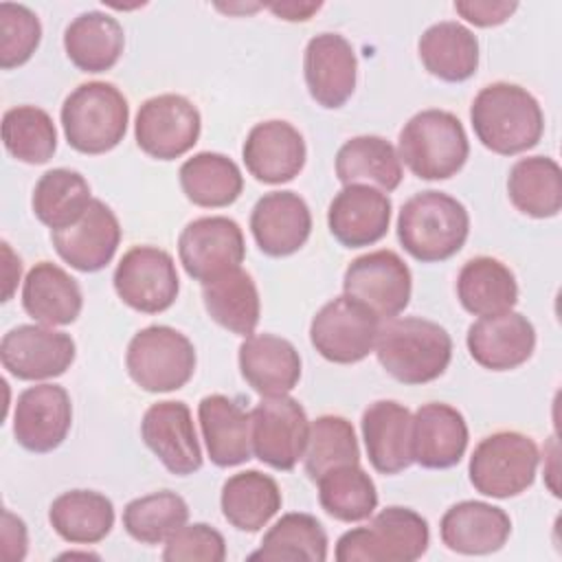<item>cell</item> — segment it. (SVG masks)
Returning <instances> with one entry per match:
<instances>
[{
	"instance_id": "1",
	"label": "cell",
	"mask_w": 562,
	"mask_h": 562,
	"mask_svg": "<svg viewBox=\"0 0 562 562\" xmlns=\"http://www.w3.org/2000/svg\"><path fill=\"white\" fill-rule=\"evenodd\" d=\"M470 121L481 145L498 156H516L536 147L544 132L538 99L509 81L481 88L470 105Z\"/></svg>"
},
{
	"instance_id": "2",
	"label": "cell",
	"mask_w": 562,
	"mask_h": 562,
	"mask_svg": "<svg viewBox=\"0 0 562 562\" xmlns=\"http://www.w3.org/2000/svg\"><path fill=\"white\" fill-rule=\"evenodd\" d=\"M373 351L391 378L417 386L443 375L452 358V338L435 321L395 316L380 325Z\"/></svg>"
},
{
	"instance_id": "3",
	"label": "cell",
	"mask_w": 562,
	"mask_h": 562,
	"mask_svg": "<svg viewBox=\"0 0 562 562\" xmlns=\"http://www.w3.org/2000/svg\"><path fill=\"white\" fill-rule=\"evenodd\" d=\"M470 233L468 209L443 191H419L408 198L397 215V239L402 248L422 263L454 257Z\"/></svg>"
},
{
	"instance_id": "4",
	"label": "cell",
	"mask_w": 562,
	"mask_h": 562,
	"mask_svg": "<svg viewBox=\"0 0 562 562\" xmlns=\"http://www.w3.org/2000/svg\"><path fill=\"white\" fill-rule=\"evenodd\" d=\"M397 156L422 180H448L463 169L470 140L463 123L452 112L422 110L404 123Z\"/></svg>"
},
{
	"instance_id": "5",
	"label": "cell",
	"mask_w": 562,
	"mask_h": 562,
	"mask_svg": "<svg viewBox=\"0 0 562 562\" xmlns=\"http://www.w3.org/2000/svg\"><path fill=\"white\" fill-rule=\"evenodd\" d=\"M59 116L68 145L79 154L99 156L123 140L130 105L114 83L88 81L64 99Z\"/></svg>"
},
{
	"instance_id": "6",
	"label": "cell",
	"mask_w": 562,
	"mask_h": 562,
	"mask_svg": "<svg viewBox=\"0 0 562 562\" xmlns=\"http://www.w3.org/2000/svg\"><path fill=\"white\" fill-rule=\"evenodd\" d=\"M430 542V529L422 514L391 505L369 525L345 531L336 542L338 562H415Z\"/></svg>"
},
{
	"instance_id": "7",
	"label": "cell",
	"mask_w": 562,
	"mask_h": 562,
	"mask_svg": "<svg viewBox=\"0 0 562 562\" xmlns=\"http://www.w3.org/2000/svg\"><path fill=\"white\" fill-rule=\"evenodd\" d=\"M125 369L147 393L182 389L195 371V347L169 325H149L136 331L125 351Z\"/></svg>"
},
{
	"instance_id": "8",
	"label": "cell",
	"mask_w": 562,
	"mask_h": 562,
	"mask_svg": "<svg viewBox=\"0 0 562 562\" xmlns=\"http://www.w3.org/2000/svg\"><path fill=\"white\" fill-rule=\"evenodd\" d=\"M538 446L518 430H498L479 441L470 457L468 474L474 490L492 498H512L533 485Z\"/></svg>"
},
{
	"instance_id": "9",
	"label": "cell",
	"mask_w": 562,
	"mask_h": 562,
	"mask_svg": "<svg viewBox=\"0 0 562 562\" xmlns=\"http://www.w3.org/2000/svg\"><path fill=\"white\" fill-rule=\"evenodd\" d=\"M378 331L380 318L360 301L340 294L314 314L310 342L325 360L353 364L373 351Z\"/></svg>"
},
{
	"instance_id": "10",
	"label": "cell",
	"mask_w": 562,
	"mask_h": 562,
	"mask_svg": "<svg viewBox=\"0 0 562 562\" xmlns=\"http://www.w3.org/2000/svg\"><path fill=\"white\" fill-rule=\"evenodd\" d=\"M307 439L310 419L299 400L272 395L250 411V446L261 463L283 472L292 470L303 459Z\"/></svg>"
},
{
	"instance_id": "11",
	"label": "cell",
	"mask_w": 562,
	"mask_h": 562,
	"mask_svg": "<svg viewBox=\"0 0 562 562\" xmlns=\"http://www.w3.org/2000/svg\"><path fill=\"white\" fill-rule=\"evenodd\" d=\"M112 281L119 299L143 314L169 310L180 292L173 257L156 246L130 248L116 263Z\"/></svg>"
},
{
	"instance_id": "12",
	"label": "cell",
	"mask_w": 562,
	"mask_h": 562,
	"mask_svg": "<svg viewBox=\"0 0 562 562\" xmlns=\"http://www.w3.org/2000/svg\"><path fill=\"white\" fill-rule=\"evenodd\" d=\"M200 110L182 94H158L147 99L134 121L136 145L156 160L184 156L200 138Z\"/></svg>"
},
{
	"instance_id": "13",
	"label": "cell",
	"mask_w": 562,
	"mask_h": 562,
	"mask_svg": "<svg viewBox=\"0 0 562 562\" xmlns=\"http://www.w3.org/2000/svg\"><path fill=\"white\" fill-rule=\"evenodd\" d=\"M347 296L367 305L380 321L395 318L411 301L413 277L393 250H373L356 257L342 277Z\"/></svg>"
},
{
	"instance_id": "14",
	"label": "cell",
	"mask_w": 562,
	"mask_h": 562,
	"mask_svg": "<svg viewBox=\"0 0 562 562\" xmlns=\"http://www.w3.org/2000/svg\"><path fill=\"white\" fill-rule=\"evenodd\" d=\"M178 257L191 279L209 283L228 270L241 268L246 257L244 233L231 217H198L182 228L178 237Z\"/></svg>"
},
{
	"instance_id": "15",
	"label": "cell",
	"mask_w": 562,
	"mask_h": 562,
	"mask_svg": "<svg viewBox=\"0 0 562 562\" xmlns=\"http://www.w3.org/2000/svg\"><path fill=\"white\" fill-rule=\"evenodd\" d=\"M77 345L70 334L48 325H18L2 336V367L18 380L35 382L66 373L75 362Z\"/></svg>"
},
{
	"instance_id": "16",
	"label": "cell",
	"mask_w": 562,
	"mask_h": 562,
	"mask_svg": "<svg viewBox=\"0 0 562 562\" xmlns=\"http://www.w3.org/2000/svg\"><path fill=\"white\" fill-rule=\"evenodd\" d=\"M72 426L70 395L59 384H35L18 395L13 437L29 452H50L64 443Z\"/></svg>"
},
{
	"instance_id": "17",
	"label": "cell",
	"mask_w": 562,
	"mask_h": 562,
	"mask_svg": "<svg viewBox=\"0 0 562 562\" xmlns=\"http://www.w3.org/2000/svg\"><path fill=\"white\" fill-rule=\"evenodd\" d=\"M140 437L171 474L189 476L202 468L200 441L184 402L165 400L151 404L143 415Z\"/></svg>"
},
{
	"instance_id": "18",
	"label": "cell",
	"mask_w": 562,
	"mask_h": 562,
	"mask_svg": "<svg viewBox=\"0 0 562 562\" xmlns=\"http://www.w3.org/2000/svg\"><path fill=\"white\" fill-rule=\"evenodd\" d=\"M57 255L79 272H99L116 255L121 244V224L114 211L92 198L86 213L70 226L50 231Z\"/></svg>"
},
{
	"instance_id": "19",
	"label": "cell",
	"mask_w": 562,
	"mask_h": 562,
	"mask_svg": "<svg viewBox=\"0 0 562 562\" xmlns=\"http://www.w3.org/2000/svg\"><path fill=\"white\" fill-rule=\"evenodd\" d=\"M303 75L310 97L321 108H342L356 90L358 59L353 46L338 33L314 35L303 53Z\"/></svg>"
},
{
	"instance_id": "20",
	"label": "cell",
	"mask_w": 562,
	"mask_h": 562,
	"mask_svg": "<svg viewBox=\"0 0 562 562\" xmlns=\"http://www.w3.org/2000/svg\"><path fill=\"white\" fill-rule=\"evenodd\" d=\"M248 173L263 184H283L294 180L305 167L307 147L303 134L288 121L257 123L241 147Z\"/></svg>"
},
{
	"instance_id": "21",
	"label": "cell",
	"mask_w": 562,
	"mask_h": 562,
	"mask_svg": "<svg viewBox=\"0 0 562 562\" xmlns=\"http://www.w3.org/2000/svg\"><path fill=\"white\" fill-rule=\"evenodd\" d=\"M391 209L384 191L369 184H347L329 202L327 226L345 248L373 246L389 233Z\"/></svg>"
},
{
	"instance_id": "22",
	"label": "cell",
	"mask_w": 562,
	"mask_h": 562,
	"mask_svg": "<svg viewBox=\"0 0 562 562\" xmlns=\"http://www.w3.org/2000/svg\"><path fill=\"white\" fill-rule=\"evenodd\" d=\"M468 351L487 371H512L525 364L536 349V329L520 312L481 316L468 327Z\"/></svg>"
},
{
	"instance_id": "23",
	"label": "cell",
	"mask_w": 562,
	"mask_h": 562,
	"mask_svg": "<svg viewBox=\"0 0 562 562\" xmlns=\"http://www.w3.org/2000/svg\"><path fill=\"white\" fill-rule=\"evenodd\" d=\"M250 233L263 255H294L305 246L312 233L310 206L294 191H270L252 206Z\"/></svg>"
},
{
	"instance_id": "24",
	"label": "cell",
	"mask_w": 562,
	"mask_h": 562,
	"mask_svg": "<svg viewBox=\"0 0 562 562\" xmlns=\"http://www.w3.org/2000/svg\"><path fill=\"white\" fill-rule=\"evenodd\" d=\"M465 417L450 404L428 402L413 415L411 450L413 463L428 470H446L457 465L468 448Z\"/></svg>"
},
{
	"instance_id": "25",
	"label": "cell",
	"mask_w": 562,
	"mask_h": 562,
	"mask_svg": "<svg viewBox=\"0 0 562 562\" xmlns=\"http://www.w3.org/2000/svg\"><path fill=\"white\" fill-rule=\"evenodd\" d=\"M512 533L509 514L483 501L454 503L439 522L441 542L461 555H487L505 547Z\"/></svg>"
},
{
	"instance_id": "26",
	"label": "cell",
	"mask_w": 562,
	"mask_h": 562,
	"mask_svg": "<svg viewBox=\"0 0 562 562\" xmlns=\"http://www.w3.org/2000/svg\"><path fill=\"white\" fill-rule=\"evenodd\" d=\"M239 371L261 397L288 395L301 380V356L281 336L250 334L239 345Z\"/></svg>"
},
{
	"instance_id": "27",
	"label": "cell",
	"mask_w": 562,
	"mask_h": 562,
	"mask_svg": "<svg viewBox=\"0 0 562 562\" xmlns=\"http://www.w3.org/2000/svg\"><path fill=\"white\" fill-rule=\"evenodd\" d=\"M411 426V411L395 400H378L364 408L360 428L375 472L400 474L413 463Z\"/></svg>"
},
{
	"instance_id": "28",
	"label": "cell",
	"mask_w": 562,
	"mask_h": 562,
	"mask_svg": "<svg viewBox=\"0 0 562 562\" xmlns=\"http://www.w3.org/2000/svg\"><path fill=\"white\" fill-rule=\"evenodd\" d=\"M198 419L209 459L217 468H233L252 457L250 413L233 397L213 393L200 400Z\"/></svg>"
},
{
	"instance_id": "29",
	"label": "cell",
	"mask_w": 562,
	"mask_h": 562,
	"mask_svg": "<svg viewBox=\"0 0 562 562\" xmlns=\"http://www.w3.org/2000/svg\"><path fill=\"white\" fill-rule=\"evenodd\" d=\"M24 312L42 325L61 327L79 318L83 307V294L64 268L53 261L35 263L22 285Z\"/></svg>"
},
{
	"instance_id": "30",
	"label": "cell",
	"mask_w": 562,
	"mask_h": 562,
	"mask_svg": "<svg viewBox=\"0 0 562 562\" xmlns=\"http://www.w3.org/2000/svg\"><path fill=\"white\" fill-rule=\"evenodd\" d=\"M417 53L424 68L448 83H461L479 68V40L461 22L443 20L428 26L417 42Z\"/></svg>"
},
{
	"instance_id": "31",
	"label": "cell",
	"mask_w": 562,
	"mask_h": 562,
	"mask_svg": "<svg viewBox=\"0 0 562 562\" xmlns=\"http://www.w3.org/2000/svg\"><path fill=\"white\" fill-rule=\"evenodd\" d=\"M123 48V26L103 11L79 13L64 31V50L81 72H105L114 68Z\"/></svg>"
},
{
	"instance_id": "32",
	"label": "cell",
	"mask_w": 562,
	"mask_h": 562,
	"mask_svg": "<svg viewBox=\"0 0 562 562\" xmlns=\"http://www.w3.org/2000/svg\"><path fill=\"white\" fill-rule=\"evenodd\" d=\"M336 178L347 184H369L384 193L395 191L404 178L397 149L382 136H353L336 151Z\"/></svg>"
},
{
	"instance_id": "33",
	"label": "cell",
	"mask_w": 562,
	"mask_h": 562,
	"mask_svg": "<svg viewBox=\"0 0 562 562\" xmlns=\"http://www.w3.org/2000/svg\"><path fill=\"white\" fill-rule=\"evenodd\" d=\"M281 490L270 474L244 470L228 476L222 485L220 507L228 525L255 533L266 527L281 509Z\"/></svg>"
},
{
	"instance_id": "34",
	"label": "cell",
	"mask_w": 562,
	"mask_h": 562,
	"mask_svg": "<svg viewBox=\"0 0 562 562\" xmlns=\"http://www.w3.org/2000/svg\"><path fill=\"white\" fill-rule=\"evenodd\" d=\"M457 299L474 316L509 312L518 301L514 272L494 257H474L463 263L457 277Z\"/></svg>"
},
{
	"instance_id": "35",
	"label": "cell",
	"mask_w": 562,
	"mask_h": 562,
	"mask_svg": "<svg viewBox=\"0 0 562 562\" xmlns=\"http://www.w3.org/2000/svg\"><path fill=\"white\" fill-rule=\"evenodd\" d=\"M50 527L70 544L101 542L114 527L112 501L94 490H70L48 507Z\"/></svg>"
},
{
	"instance_id": "36",
	"label": "cell",
	"mask_w": 562,
	"mask_h": 562,
	"mask_svg": "<svg viewBox=\"0 0 562 562\" xmlns=\"http://www.w3.org/2000/svg\"><path fill=\"white\" fill-rule=\"evenodd\" d=\"M178 180L187 200L202 209L228 206L244 191V176L237 162L217 151H200L187 158Z\"/></svg>"
},
{
	"instance_id": "37",
	"label": "cell",
	"mask_w": 562,
	"mask_h": 562,
	"mask_svg": "<svg viewBox=\"0 0 562 562\" xmlns=\"http://www.w3.org/2000/svg\"><path fill=\"white\" fill-rule=\"evenodd\" d=\"M202 301L209 316L237 336H250L261 316V301L252 277L241 270H228L222 277L202 283Z\"/></svg>"
},
{
	"instance_id": "38",
	"label": "cell",
	"mask_w": 562,
	"mask_h": 562,
	"mask_svg": "<svg viewBox=\"0 0 562 562\" xmlns=\"http://www.w3.org/2000/svg\"><path fill=\"white\" fill-rule=\"evenodd\" d=\"M512 204L529 217H555L562 209V169L549 156H527L514 162L507 176Z\"/></svg>"
},
{
	"instance_id": "39",
	"label": "cell",
	"mask_w": 562,
	"mask_h": 562,
	"mask_svg": "<svg viewBox=\"0 0 562 562\" xmlns=\"http://www.w3.org/2000/svg\"><path fill=\"white\" fill-rule=\"evenodd\" d=\"M248 560L263 562H325L327 533L312 514H283L266 533Z\"/></svg>"
},
{
	"instance_id": "40",
	"label": "cell",
	"mask_w": 562,
	"mask_h": 562,
	"mask_svg": "<svg viewBox=\"0 0 562 562\" xmlns=\"http://www.w3.org/2000/svg\"><path fill=\"white\" fill-rule=\"evenodd\" d=\"M90 200L88 180L75 169L57 167L40 176L31 206L44 226L57 231L75 224L86 213Z\"/></svg>"
},
{
	"instance_id": "41",
	"label": "cell",
	"mask_w": 562,
	"mask_h": 562,
	"mask_svg": "<svg viewBox=\"0 0 562 562\" xmlns=\"http://www.w3.org/2000/svg\"><path fill=\"white\" fill-rule=\"evenodd\" d=\"M316 485L321 507L340 522L367 520L378 507L375 483L358 463L327 470Z\"/></svg>"
},
{
	"instance_id": "42",
	"label": "cell",
	"mask_w": 562,
	"mask_h": 562,
	"mask_svg": "<svg viewBox=\"0 0 562 562\" xmlns=\"http://www.w3.org/2000/svg\"><path fill=\"white\" fill-rule=\"evenodd\" d=\"M189 520L187 501L171 492L160 490L130 501L123 509L125 531L140 544H160Z\"/></svg>"
},
{
	"instance_id": "43",
	"label": "cell",
	"mask_w": 562,
	"mask_h": 562,
	"mask_svg": "<svg viewBox=\"0 0 562 562\" xmlns=\"http://www.w3.org/2000/svg\"><path fill=\"white\" fill-rule=\"evenodd\" d=\"M7 151L26 165H44L57 149V130L50 114L37 105H18L2 116Z\"/></svg>"
},
{
	"instance_id": "44",
	"label": "cell",
	"mask_w": 562,
	"mask_h": 562,
	"mask_svg": "<svg viewBox=\"0 0 562 562\" xmlns=\"http://www.w3.org/2000/svg\"><path fill=\"white\" fill-rule=\"evenodd\" d=\"M305 472L318 481L327 470L360 463V446L349 419L321 415L310 424V439L303 454Z\"/></svg>"
},
{
	"instance_id": "45",
	"label": "cell",
	"mask_w": 562,
	"mask_h": 562,
	"mask_svg": "<svg viewBox=\"0 0 562 562\" xmlns=\"http://www.w3.org/2000/svg\"><path fill=\"white\" fill-rule=\"evenodd\" d=\"M42 42L40 18L24 4H0V68L26 64Z\"/></svg>"
},
{
	"instance_id": "46",
	"label": "cell",
	"mask_w": 562,
	"mask_h": 562,
	"mask_svg": "<svg viewBox=\"0 0 562 562\" xmlns=\"http://www.w3.org/2000/svg\"><path fill=\"white\" fill-rule=\"evenodd\" d=\"M162 560L167 562H222L226 560L224 536L206 525L193 522L182 525L165 540Z\"/></svg>"
},
{
	"instance_id": "47",
	"label": "cell",
	"mask_w": 562,
	"mask_h": 562,
	"mask_svg": "<svg viewBox=\"0 0 562 562\" xmlns=\"http://www.w3.org/2000/svg\"><path fill=\"white\" fill-rule=\"evenodd\" d=\"M518 9V2L507 0H457L454 11L474 26L490 29L507 22Z\"/></svg>"
},
{
	"instance_id": "48",
	"label": "cell",
	"mask_w": 562,
	"mask_h": 562,
	"mask_svg": "<svg viewBox=\"0 0 562 562\" xmlns=\"http://www.w3.org/2000/svg\"><path fill=\"white\" fill-rule=\"evenodd\" d=\"M29 536L26 525L22 518L11 514L9 509L2 512V558L9 562H20L26 555Z\"/></svg>"
},
{
	"instance_id": "49",
	"label": "cell",
	"mask_w": 562,
	"mask_h": 562,
	"mask_svg": "<svg viewBox=\"0 0 562 562\" xmlns=\"http://www.w3.org/2000/svg\"><path fill=\"white\" fill-rule=\"evenodd\" d=\"M321 7H323V2H272V4H268V9L279 20H288V22H305Z\"/></svg>"
},
{
	"instance_id": "50",
	"label": "cell",
	"mask_w": 562,
	"mask_h": 562,
	"mask_svg": "<svg viewBox=\"0 0 562 562\" xmlns=\"http://www.w3.org/2000/svg\"><path fill=\"white\" fill-rule=\"evenodd\" d=\"M2 255H4V266H2V279H4V292H2V301H9L18 288L20 281V272H22V263L20 257L13 255L11 246L7 241H2Z\"/></svg>"
}]
</instances>
